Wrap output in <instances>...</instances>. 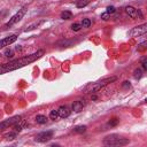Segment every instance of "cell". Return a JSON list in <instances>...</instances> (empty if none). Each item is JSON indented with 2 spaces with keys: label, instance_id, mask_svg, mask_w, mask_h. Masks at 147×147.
I'll use <instances>...</instances> for the list:
<instances>
[{
  "label": "cell",
  "instance_id": "cell-1",
  "mask_svg": "<svg viewBox=\"0 0 147 147\" xmlns=\"http://www.w3.org/2000/svg\"><path fill=\"white\" fill-rule=\"evenodd\" d=\"M45 54V51L44 49H39L30 55H26V56H23V57H20V59H16V60H13V61H9L5 64L1 65L0 68V72L1 74H6L8 71H13V70H16V69H20V68H23L32 62H34L36 60L40 59L42 55Z\"/></svg>",
  "mask_w": 147,
  "mask_h": 147
},
{
  "label": "cell",
  "instance_id": "cell-2",
  "mask_svg": "<svg viewBox=\"0 0 147 147\" xmlns=\"http://www.w3.org/2000/svg\"><path fill=\"white\" fill-rule=\"evenodd\" d=\"M129 144V139L126 138H121L116 134H111V136H107L103 139V145L106 146H124Z\"/></svg>",
  "mask_w": 147,
  "mask_h": 147
},
{
  "label": "cell",
  "instance_id": "cell-3",
  "mask_svg": "<svg viewBox=\"0 0 147 147\" xmlns=\"http://www.w3.org/2000/svg\"><path fill=\"white\" fill-rule=\"evenodd\" d=\"M116 79H117V78H116L115 76H113V77H107V78H105V79H102V80H100V82H96V83H93V84L88 85L87 88H86V91H88V92H96V91H99L100 88H102V87H105L106 85H108L109 83L115 82Z\"/></svg>",
  "mask_w": 147,
  "mask_h": 147
},
{
  "label": "cell",
  "instance_id": "cell-4",
  "mask_svg": "<svg viewBox=\"0 0 147 147\" xmlns=\"http://www.w3.org/2000/svg\"><path fill=\"white\" fill-rule=\"evenodd\" d=\"M26 10H28V6H23L21 9H18V11L5 24V28H10V26H13L14 24H16L17 22H20L22 18H23V16L25 15V13H26Z\"/></svg>",
  "mask_w": 147,
  "mask_h": 147
},
{
  "label": "cell",
  "instance_id": "cell-5",
  "mask_svg": "<svg viewBox=\"0 0 147 147\" xmlns=\"http://www.w3.org/2000/svg\"><path fill=\"white\" fill-rule=\"evenodd\" d=\"M146 33H147V22L142 23L140 25H137V26L132 28L129 31L130 37H139V36H142V34H146Z\"/></svg>",
  "mask_w": 147,
  "mask_h": 147
},
{
  "label": "cell",
  "instance_id": "cell-6",
  "mask_svg": "<svg viewBox=\"0 0 147 147\" xmlns=\"http://www.w3.org/2000/svg\"><path fill=\"white\" fill-rule=\"evenodd\" d=\"M125 11L133 20H137V18L138 20H142V14H141L140 9H136L132 6H127V7H125Z\"/></svg>",
  "mask_w": 147,
  "mask_h": 147
},
{
  "label": "cell",
  "instance_id": "cell-7",
  "mask_svg": "<svg viewBox=\"0 0 147 147\" xmlns=\"http://www.w3.org/2000/svg\"><path fill=\"white\" fill-rule=\"evenodd\" d=\"M53 137V131H44V132H40L36 136L34 140L38 141V142H46L48 140H51Z\"/></svg>",
  "mask_w": 147,
  "mask_h": 147
},
{
  "label": "cell",
  "instance_id": "cell-8",
  "mask_svg": "<svg viewBox=\"0 0 147 147\" xmlns=\"http://www.w3.org/2000/svg\"><path fill=\"white\" fill-rule=\"evenodd\" d=\"M22 119V117L21 116H13V117H10V118H8V119H6V121H2L1 122V124H0V129L1 130H5L6 127H8V126H13L15 123H17L18 121H21Z\"/></svg>",
  "mask_w": 147,
  "mask_h": 147
},
{
  "label": "cell",
  "instance_id": "cell-9",
  "mask_svg": "<svg viewBox=\"0 0 147 147\" xmlns=\"http://www.w3.org/2000/svg\"><path fill=\"white\" fill-rule=\"evenodd\" d=\"M16 39H17V34H11V36H9V37H6V38H3V39L0 41V47L8 46V45L13 44Z\"/></svg>",
  "mask_w": 147,
  "mask_h": 147
},
{
  "label": "cell",
  "instance_id": "cell-10",
  "mask_svg": "<svg viewBox=\"0 0 147 147\" xmlns=\"http://www.w3.org/2000/svg\"><path fill=\"white\" fill-rule=\"evenodd\" d=\"M57 111H59V115H60L61 118H67V117H69V116H70V113H71V110H70L69 107H67V106H61V107L57 109Z\"/></svg>",
  "mask_w": 147,
  "mask_h": 147
},
{
  "label": "cell",
  "instance_id": "cell-11",
  "mask_svg": "<svg viewBox=\"0 0 147 147\" xmlns=\"http://www.w3.org/2000/svg\"><path fill=\"white\" fill-rule=\"evenodd\" d=\"M84 102L82 101V100H78V101H75L74 103H72V110L74 111H80L82 109H83V107H84Z\"/></svg>",
  "mask_w": 147,
  "mask_h": 147
},
{
  "label": "cell",
  "instance_id": "cell-12",
  "mask_svg": "<svg viewBox=\"0 0 147 147\" xmlns=\"http://www.w3.org/2000/svg\"><path fill=\"white\" fill-rule=\"evenodd\" d=\"M25 124H26V123H25V121H24V119H21V121H18L17 123H15L13 126H14V129H15V131H16V132H17V131L20 132V131H22V130L24 129Z\"/></svg>",
  "mask_w": 147,
  "mask_h": 147
},
{
  "label": "cell",
  "instance_id": "cell-13",
  "mask_svg": "<svg viewBox=\"0 0 147 147\" xmlns=\"http://www.w3.org/2000/svg\"><path fill=\"white\" fill-rule=\"evenodd\" d=\"M44 21H38V22H33L32 24H30V25H28L26 26V29H24V31L25 32H28V31H31V30H33V29H36V28H38L41 23H42Z\"/></svg>",
  "mask_w": 147,
  "mask_h": 147
},
{
  "label": "cell",
  "instance_id": "cell-14",
  "mask_svg": "<svg viewBox=\"0 0 147 147\" xmlns=\"http://www.w3.org/2000/svg\"><path fill=\"white\" fill-rule=\"evenodd\" d=\"M36 122L38 124H45L47 122V117L45 115H37L36 116Z\"/></svg>",
  "mask_w": 147,
  "mask_h": 147
},
{
  "label": "cell",
  "instance_id": "cell-15",
  "mask_svg": "<svg viewBox=\"0 0 147 147\" xmlns=\"http://www.w3.org/2000/svg\"><path fill=\"white\" fill-rule=\"evenodd\" d=\"M72 17V13L69 11V10H64L61 13V18L62 20H70Z\"/></svg>",
  "mask_w": 147,
  "mask_h": 147
},
{
  "label": "cell",
  "instance_id": "cell-16",
  "mask_svg": "<svg viewBox=\"0 0 147 147\" xmlns=\"http://www.w3.org/2000/svg\"><path fill=\"white\" fill-rule=\"evenodd\" d=\"M59 117H60V115H59V111H57V110L54 109V110H52V111L49 113V118H51V119L56 121Z\"/></svg>",
  "mask_w": 147,
  "mask_h": 147
},
{
  "label": "cell",
  "instance_id": "cell-17",
  "mask_svg": "<svg viewBox=\"0 0 147 147\" xmlns=\"http://www.w3.org/2000/svg\"><path fill=\"white\" fill-rule=\"evenodd\" d=\"M74 131H75L76 133H83V132H85V131H86V126H85V125L76 126V127L74 129Z\"/></svg>",
  "mask_w": 147,
  "mask_h": 147
},
{
  "label": "cell",
  "instance_id": "cell-18",
  "mask_svg": "<svg viewBox=\"0 0 147 147\" xmlns=\"http://www.w3.org/2000/svg\"><path fill=\"white\" fill-rule=\"evenodd\" d=\"M82 26L83 28H90V25H91V20L90 18H83V21H82Z\"/></svg>",
  "mask_w": 147,
  "mask_h": 147
},
{
  "label": "cell",
  "instance_id": "cell-19",
  "mask_svg": "<svg viewBox=\"0 0 147 147\" xmlns=\"http://www.w3.org/2000/svg\"><path fill=\"white\" fill-rule=\"evenodd\" d=\"M140 64L142 65V68H144L145 70H147V56L141 57V60H140Z\"/></svg>",
  "mask_w": 147,
  "mask_h": 147
},
{
  "label": "cell",
  "instance_id": "cell-20",
  "mask_svg": "<svg viewBox=\"0 0 147 147\" xmlns=\"http://www.w3.org/2000/svg\"><path fill=\"white\" fill-rule=\"evenodd\" d=\"M80 28H83V26H82V24H79V23H74V24L71 25V29H72L74 31H79Z\"/></svg>",
  "mask_w": 147,
  "mask_h": 147
},
{
  "label": "cell",
  "instance_id": "cell-21",
  "mask_svg": "<svg viewBox=\"0 0 147 147\" xmlns=\"http://www.w3.org/2000/svg\"><path fill=\"white\" fill-rule=\"evenodd\" d=\"M137 48H138V51H142V49L147 48V40H146V41H144V42H141V44H139Z\"/></svg>",
  "mask_w": 147,
  "mask_h": 147
},
{
  "label": "cell",
  "instance_id": "cell-22",
  "mask_svg": "<svg viewBox=\"0 0 147 147\" xmlns=\"http://www.w3.org/2000/svg\"><path fill=\"white\" fill-rule=\"evenodd\" d=\"M87 3H88V0H80V1L77 3V7H78V8H80V7H85Z\"/></svg>",
  "mask_w": 147,
  "mask_h": 147
},
{
  "label": "cell",
  "instance_id": "cell-23",
  "mask_svg": "<svg viewBox=\"0 0 147 147\" xmlns=\"http://www.w3.org/2000/svg\"><path fill=\"white\" fill-rule=\"evenodd\" d=\"M3 55L7 56V57H11V56L14 55V53H13V51H10V49H6V51L3 52Z\"/></svg>",
  "mask_w": 147,
  "mask_h": 147
},
{
  "label": "cell",
  "instance_id": "cell-24",
  "mask_svg": "<svg viewBox=\"0 0 147 147\" xmlns=\"http://www.w3.org/2000/svg\"><path fill=\"white\" fill-rule=\"evenodd\" d=\"M5 137H6L7 139H9V140H13V139L16 138V133H8V134H6Z\"/></svg>",
  "mask_w": 147,
  "mask_h": 147
},
{
  "label": "cell",
  "instance_id": "cell-25",
  "mask_svg": "<svg viewBox=\"0 0 147 147\" xmlns=\"http://www.w3.org/2000/svg\"><path fill=\"white\" fill-rule=\"evenodd\" d=\"M115 10H116V8H115L114 6H109V7H107V13H109V14L115 13Z\"/></svg>",
  "mask_w": 147,
  "mask_h": 147
},
{
  "label": "cell",
  "instance_id": "cell-26",
  "mask_svg": "<svg viewBox=\"0 0 147 147\" xmlns=\"http://www.w3.org/2000/svg\"><path fill=\"white\" fill-rule=\"evenodd\" d=\"M141 77V70L140 69H137L134 71V78H140Z\"/></svg>",
  "mask_w": 147,
  "mask_h": 147
},
{
  "label": "cell",
  "instance_id": "cell-27",
  "mask_svg": "<svg viewBox=\"0 0 147 147\" xmlns=\"http://www.w3.org/2000/svg\"><path fill=\"white\" fill-rule=\"evenodd\" d=\"M101 18L103 20V21H107L108 18H109V13H103V14H101Z\"/></svg>",
  "mask_w": 147,
  "mask_h": 147
},
{
  "label": "cell",
  "instance_id": "cell-28",
  "mask_svg": "<svg viewBox=\"0 0 147 147\" xmlns=\"http://www.w3.org/2000/svg\"><path fill=\"white\" fill-rule=\"evenodd\" d=\"M117 123H118V119H117V118H113L111 121H109V125H110V126H114V125H116Z\"/></svg>",
  "mask_w": 147,
  "mask_h": 147
},
{
  "label": "cell",
  "instance_id": "cell-29",
  "mask_svg": "<svg viewBox=\"0 0 147 147\" xmlns=\"http://www.w3.org/2000/svg\"><path fill=\"white\" fill-rule=\"evenodd\" d=\"M144 103H147V98L145 99V101H144Z\"/></svg>",
  "mask_w": 147,
  "mask_h": 147
}]
</instances>
